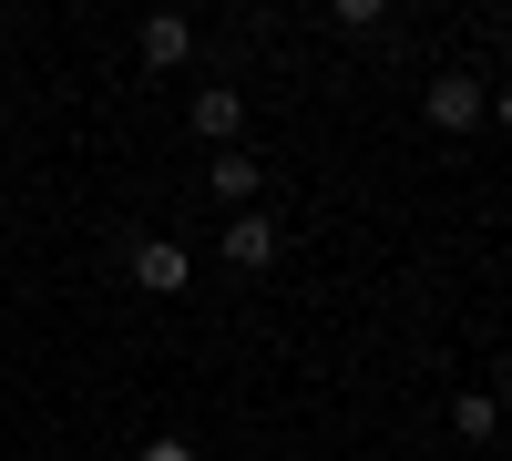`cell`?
Returning a JSON list of instances; mask_svg holds the SVG:
<instances>
[{
	"label": "cell",
	"instance_id": "6da1fadb",
	"mask_svg": "<svg viewBox=\"0 0 512 461\" xmlns=\"http://www.w3.org/2000/svg\"><path fill=\"white\" fill-rule=\"evenodd\" d=\"M482 113H492V82L482 72H431V123H441V134H472Z\"/></svg>",
	"mask_w": 512,
	"mask_h": 461
},
{
	"label": "cell",
	"instance_id": "7a4b0ae2",
	"mask_svg": "<svg viewBox=\"0 0 512 461\" xmlns=\"http://www.w3.org/2000/svg\"><path fill=\"white\" fill-rule=\"evenodd\" d=\"M123 267H134V287H144V298H175V287L195 277V257H185L175 236H134V257H123Z\"/></svg>",
	"mask_w": 512,
	"mask_h": 461
},
{
	"label": "cell",
	"instance_id": "3957f363",
	"mask_svg": "<svg viewBox=\"0 0 512 461\" xmlns=\"http://www.w3.org/2000/svg\"><path fill=\"white\" fill-rule=\"evenodd\" d=\"M216 246H226V267H236V277H267L287 236H277V226H267V216L246 205V216H226V236H216Z\"/></svg>",
	"mask_w": 512,
	"mask_h": 461
},
{
	"label": "cell",
	"instance_id": "277c9868",
	"mask_svg": "<svg viewBox=\"0 0 512 461\" xmlns=\"http://www.w3.org/2000/svg\"><path fill=\"white\" fill-rule=\"evenodd\" d=\"M195 134L205 144H236L246 134V93H236V82H205V93H195Z\"/></svg>",
	"mask_w": 512,
	"mask_h": 461
},
{
	"label": "cell",
	"instance_id": "5b68a950",
	"mask_svg": "<svg viewBox=\"0 0 512 461\" xmlns=\"http://www.w3.org/2000/svg\"><path fill=\"white\" fill-rule=\"evenodd\" d=\"M134 52H144V62H154V72H175V62H185V52H195V21H185V11H154V21H144V31H134Z\"/></svg>",
	"mask_w": 512,
	"mask_h": 461
},
{
	"label": "cell",
	"instance_id": "8992f818",
	"mask_svg": "<svg viewBox=\"0 0 512 461\" xmlns=\"http://www.w3.org/2000/svg\"><path fill=\"white\" fill-rule=\"evenodd\" d=\"M256 175H267V164H246V144H226L216 164H205V185H216V205H236V216L256 205Z\"/></svg>",
	"mask_w": 512,
	"mask_h": 461
},
{
	"label": "cell",
	"instance_id": "52a82bcc",
	"mask_svg": "<svg viewBox=\"0 0 512 461\" xmlns=\"http://www.w3.org/2000/svg\"><path fill=\"white\" fill-rule=\"evenodd\" d=\"M451 431H461V441H492V431H502V400H492V390H461V400H451Z\"/></svg>",
	"mask_w": 512,
	"mask_h": 461
},
{
	"label": "cell",
	"instance_id": "ba28073f",
	"mask_svg": "<svg viewBox=\"0 0 512 461\" xmlns=\"http://www.w3.org/2000/svg\"><path fill=\"white\" fill-rule=\"evenodd\" d=\"M134 461H195V441H175V431H164V441H144Z\"/></svg>",
	"mask_w": 512,
	"mask_h": 461
},
{
	"label": "cell",
	"instance_id": "9c48e42d",
	"mask_svg": "<svg viewBox=\"0 0 512 461\" xmlns=\"http://www.w3.org/2000/svg\"><path fill=\"white\" fill-rule=\"evenodd\" d=\"M492 123H502V134H512V82H502V93H492Z\"/></svg>",
	"mask_w": 512,
	"mask_h": 461
}]
</instances>
